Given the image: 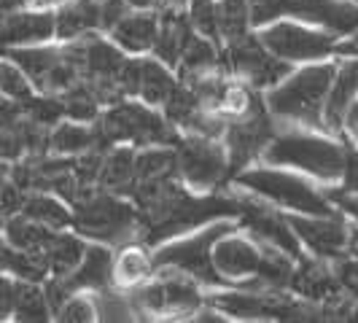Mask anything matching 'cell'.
I'll use <instances>...</instances> for the list:
<instances>
[{"mask_svg":"<svg viewBox=\"0 0 358 323\" xmlns=\"http://www.w3.org/2000/svg\"><path fill=\"white\" fill-rule=\"evenodd\" d=\"M345 157H348V145L337 143L329 132L294 124L286 129L275 127V135L269 138L259 159L264 164L296 170L323 183H334L342 178Z\"/></svg>","mask_w":358,"mask_h":323,"instance_id":"obj_1","label":"cell"},{"mask_svg":"<svg viewBox=\"0 0 358 323\" xmlns=\"http://www.w3.org/2000/svg\"><path fill=\"white\" fill-rule=\"evenodd\" d=\"M337 76V62H305L264 94L272 119L323 132V106Z\"/></svg>","mask_w":358,"mask_h":323,"instance_id":"obj_2","label":"cell"},{"mask_svg":"<svg viewBox=\"0 0 358 323\" xmlns=\"http://www.w3.org/2000/svg\"><path fill=\"white\" fill-rule=\"evenodd\" d=\"M234 183L243 186L248 194L264 199L286 213L334 215L340 210V208H334L329 194L315 189L302 173L288 170V167H275V164L245 167L234 175Z\"/></svg>","mask_w":358,"mask_h":323,"instance_id":"obj_3","label":"cell"},{"mask_svg":"<svg viewBox=\"0 0 358 323\" xmlns=\"http://www.w3.org/2000/svg\"><path fill=\"white\" fill-rule=\"evenodd\" d=\"M97 138L108 145L127 143L132 148H143V145H176L178 141V129L167 122V116L159 108L145 106L143 100H119L113 106H108L97 122Z\"/></svg>","mask_w":358,"mask_h":323,"instance_id":"obj_4","label":"cell"},{"mask_svg":"<svg viewBox=\"0 0 358 323\" xmlns=\"http://www.w3.org/2000/svg\"><path fill=\"white\" fill-rule=\"evenodd\" d=\"M73 229L92 243H129L141 237V208L124 194L100 189L73 205Z\"/></svg>","mask_w":358,"mask_h":323,"instance_id":"obj_5","label":"cell"},{"mask_svg":"<svg viewBox=\"0 0 358 323\" xmlns=\"http://www.w3.org/2000/svg\"><path fill=\"white\" fill-rule=\"evenodd\" d=\"M237 224H227L224 218L210 221L205 227H199L194 234L183 237V240H167L159 251L151 253V264L157 269H176L189 278H194L199 286L210 288H232L213 267V243L227 232H232Z\"/></svg>","mask_w":358,"mask_h":323,"instance_id":"obj_6","label":"cell"},{"mask_svg":"<svg viewBox=\"0 0 358 323\" xmlns=\"http://www.w3.org/2000/svg\"><path fill=\"white\" fill-rule=\"evenodd\" d=\"M259 41L267 46V52L286 59L291 65H305V62H318L337 52V41L323 27H313L296 19H275L264 27H259Z\"/></svg>","mask_w":358,"mask_h":323,"instance_id":"obj_7","label":"cell"},{"mask_svg":"<svg viewBox=\"0 0 358 323\" xmlns=\"http://www.w3.org/2000/svg\"><path fill=\"white\" fill-rule=\"evenodd\" d=\"M272 135H275L272 113L267 110L264 100H256L253 94L243 113L229 116L221 135V143L227 148V159H229V175H237L240 170L251 167V162L262 157Z\"/></svg>","mask_w":358,"mask_h":323,"instance_id":"obj_8","label":"cell"},{"mask_svg":"<svg viewBox=\"0 0 358 323\" xmlns=\"http://www.w3.org/2000/svg\"><path fill=\"white\" fill-rule=\"evenodd\" d=\"M176 154H178V178L192 192L215 189L229 175V159L221 138L189 132L180 143H176Z\"/></svg>","mask_w":358,"mask_h":323,"instance_id":"obj_9","label":"cell"},{"mask_svg":"<svg viewBox=\"0 0 358 323\" xmlns=\"http://www.w3.org/2000/svg\"><path fill=\"white\" fill-rule=\"evenodd\" d=\"M227 68L240 81H245L251 89H272L278 81H283L294 65L267 52V46L259 41V36L245 33L232 43H227Z\"/></svg>","mask_w":358,"mask_h":323,"instance_id":"obj_10","label":"cell"},{"mask_svg":"<svg viewBox=\"0 0 358 323\" xmlns=\"http://www.w3.org/2000/svg\"><path fill=\"white\" fill-rule=\"evenodd\" d=\"M286 218L296 240L302 243V248H307L313 256L329 259V261L342 259L348 245V229H350V218L342 210H337L334 215L286 213Z\"/></svg>","mask_w":358,"mask_h":323,"instance_id":"obj_11","label":"cell"},{"mask_svg":"<svg viewBox=\"0 0 358 323\" xmlns=\"http://www.w3.org/2000/svg\"><path fill=\"white\" fill-rule=\"evenodd\" d=\"M240 202V227L248 229L251 234H256L259 240H264L269 245H275L278 251H283L286 256H291L294 261L302 256V243L296 240L294 229L288 227L286 213H280L278 208H272L269 202L259 197H237Z\"/></svg>","mask_w":358,"mask_h":323,"instance_id":"obj_12","label":"cell"},{"mask_svg":"<svg viewBox=\"0 0 358 323\" xmlns=\"http://www.w3.org/2000/svg\"><path fill=\"white\" fill-rule=\"evenodd\" d=\"M280 17L323 27L337 38L358 30V6L353 0H280Z\"/></svg>","mask_w":358,"mask_h":323,"instance_id":"obj_13","label":"cell"},{"mask_svg":"<svg viewBox=\"0 0 358 323\" xmlns=\"http://www.w3.org/2000/svg\"><path fill=\"white\" fill-rule=\"evenodd\" d=\"M54 38V8H17L0 19V49L38 46Z\"/></svg>","mask_w":358,"mask_h":323,"instance_id":"obj_14","label":"cell"},{"mask_svg":"<svg viewBox=\"0 0 358 323\" xmlns=\"http://www.w3.org/2000/svg\"><path fill=\"white\" fill-rule=\"evenodd\" d=\"M110 283H113V256L106 243H92V240H87V251L81 256L78 267L68 278L59 280V286L65 288L68 296L76 291L97 294V291H106Z\"/></svg>","mask_w":358,"mask_h":323,"instance_id":"obj_15","label":"cell"},{"mask_svg":"<svg viewBox=\"0 0 358 323\" xmlns=\"http://www.w3.org/2000/svg\"><path fill=\"white\" fill-rule=\"evenodd\" d=\"M192 38H194V27L189 24L186 8H162L159 30H157V41L151 52L167 68H178L180 54Z\"/></svg>","mask_w":358,"mask_h":323,"instance_id":"obj_16","label":"cell"},{"mask_svg":"<svg viewBox=\"0 0 358 323\" xmlns=\"http://www.w3.org/2000/svg\"><path fill=\"white\" fill-rule=\"evenodd\" d=\"M157 30H159V14L129 8L124 17L108 30V36H110V41H113L122 52L145 54L154 49Z\"/></svg>","mask_w":358,"mask_h":323,"instance_id":"obj_17","label":"cell"},{"mask_svg":"<svg viewBox=\"0 0 358 323\" xmlns=\"http://www.w3.org/2000/svg\"><path fill=\"white\" fill-rule=\"evenodd\" d=\"M100 30L97 0H65L54 8V38L68 43L78 38L94 36Z\"/></svg>","mask_w":358,"mask_h":323,"instance_id":"obj_18","label":"cell"},{"mask_svg":"<svg viewBox=\"0 0 358 323\" xmlns=\"http://www.w3.org/2000/svg\"><path fill=\"white\" fill-rule=\"evenodd\" d=\"M87 251V240L78 232H65V229H57L52 232L49 243L43 245V259H46V267H49V278H68L73 269L78 267L81 256Z\"/></svg>","mask_w":358,"mask_h":323,"instance_id":"obj_19","label":"cell"},{"mask_svg":"<svg viewBox=\"0 0 358 323\" xmlns=\"http://www.w3.org/2000/svg\"><path fill=\"white\" fill-rule=\"evenodd\" d=\"M97 186L106 189V192H113V194L129 197V192L135 186V148L132 145L119 143L103 154V167H100Z\"/></svg>","mask_w":358,"mask_h":323,"instance_id":"obj_20","label":"cell"},{"mask_svg":"<svg viewBox=\"0 0 358 323\" xmlns=\"http://www.w3.org/2000/svg\"><path fill=\"white\" fill-rule=\"evenodd\" d=\"M97 143H100L97 129L90 122L62 119L49 129V154L54 157H78L84 151L97 148Z\"/></svg>","mask_w":358,"mask_h":323,"instance_id":"obj_21","label":"cell"},{"mask_svg":"<svg viewBox=\"0 0 358 323\" xmlns=\"http://www.w3.org/2000/svg\"><path fill=\"white\" fill-rule=\"evenodd\" d=\"M178 89V78L173 76V68H167L157 57H141V87L138 97L145 106L164 108V103Z\"/></svg>","mask_w":358,"mask_h":323,"instance_id":"obj_22","label":"cell"},{"mask_svg":"<svg viewBox=\"0 0 358 323\" xmlns=\"http://www.w3.org/2000/svg\"><path fill=\"white\" fill-rule=\"evenodd\" d=\"M19 213H24L27 218H33L38 224L49 227V229H71L73 227V210L68 208V202L62 197H57L54 192H36L27 194Z\"/></svg>","mask_w":358,"mask_h":323,"instance_id":"obj_23","label":"cell"},{"mask_svg":"<svg viewBox=\"0 0 358 323\" xmlns=\"http://www.w3.org/2000/svg\"><path fill=\"white\" fill-rule=\"evenodd\" d=\"M159 178H178L176 145H143L135 151V183Z\"/></svg>","mask_w":358,"mask_h":323,"instance_id":"obj_24","label":"cell"},{"mask_svg":"<svg viewBox=\"0 0 358 323\" xmlns=\"http://www.w3.org/2000/svg\"><path fill=\"white\" fill-rule=\"evenodd\" d=\"M3 229H6L8 245L17 248V251H43V245L49 243L52 232H57V229H49V227L38 224L33 218H27L24 213L8 215Z\"/></svg>","mask_w":358,"mask_h":323,"instance_id":"obj_25","label":"cell"},{"mask_svg":"<svg viewBox=\"0 0 358 323\" xmlns=\"http://www.w3.org/2000/svg\"><path fill=\"white\" fill-rule=\"evenodd\" d=\"M52 315V307L46 299L43 283L36 280H19L17 278V299H14V318L17 321H46Z\"/></svg>","mask_w":358,"mask_h":323,"instance_id":"obj_26","label":"cell"},{"mask_svg":"<svg viewBox=\"0 0 358 323\" xmlns=\"http://www.w3.org/2000/svg\"><path fill=\"white\" fill-rule=\"evenodd\" d=\"M154 275V264L151 256L143 253L141 248H124L122 256L113 261V280L124 288H135L145 283Z\"/></svg>","mask_w":358,"mask_h":323,"instance_id":"obj_27","label":"cell"},{"mask_svg":"<svg viewBox=\"0 0 358 323\" xmlns=\"http://www.w3.org/2000/svg\"><path fill=\"white\" fill-rule=\"evenodd\" d=\"M251 30L253 24L248 0H218V33L224 43H232Z\"/></svg>","mask_w":358,"mask_h":323,"instance_id":"obj_28","label":"cell"},{"mask_svg":"<svg viewBox=\"0 0 358 323\" xmlns=\"http://www.w3.org/2000/svg\"><path fill=\"white\" fill-rule=\"evenodd\" d=\"M33 94H36V87H33L30 76L22 71L14 59L3 57L0 59V97H6L11 103H22V100H27Z\"/></svg>","mask_w":358,"mask_h":323,"instance_id":"obj_29","label":"cell"},{"mask_svg":"<svg viewBox=\"0 0 358 323\" xmlns=\"http://www.w3.org/2000/svg\"><path fill=\"white\" fill-rule=\"evenodd\" d=\"M186 17L194 33L202 38H210L213 43H221L218 33V0H189L186 3Z\"/></svg>","mask_w":358,"mask_h":323,"instance_id":"obj_30","label":"cell"},{"mask_svg":"<svg viewBox=\"0 0 358 323\" xmlns=\"http://www.w3.org/2000/svg\"><path fill=\"white\" fill-rule=\"evenodd\" d=\"M54 315H57V321H94L97 318L94 296L87 291H76L59 305V310Z\"/></svg>","mask_w":358,"mask_h":323,"instance_id":"obj_31","label":"cell"},{"mask_svg":"<svg viewBox=\"0 0 358 323\" xmlns=\"http://www.w3.org/2000/svg\"><path fill=\"white\" fill-rule=\"evenodd\" d=\"M248 8H251V24L256 30L280 19V0H248Z\"/></svg>","mask_w":358,"mask_h":323,"instance_id":"obj_32","label":"cell"},{"mask_svg":"<svg viewBox=\"0 0 358 323\" xmlns=\"http://www.w3.org/2000/svg\"><path fill=\"white\" fill-rule=\"evenodd\" d=\"M334 272H337L342 291L358 299V259H337Z\"/></svg>","mask_w":358,"mask_h":323,"instance_id":"obj_33","label":"cell"},{"mask_svg":"<svg viewBox=\"0 0 358 323\" xmlns=\"http://www.w3.org/2000/svg\"><path fill=\"white\" fill-rule=\"evenodd\" d=\"M342 194H358V148L348 145V157H345V170H342Z\"/></svg>","mask_w":358,"mask_h":323,"instance_id":"obj_34","label":"cell"},{"mask_svg":"<svg viewBox=\"0 0 358 323\" xmlns=\"http://www.w3.org/2000/svg\"><path fill=\"white\" fill-rule=\"evenodd\" d=\"M14 299H17V278L0 272V321L14 315Z\"/></svg>","mask_w":358,"mask_h":323,"instance_id":"obj_35","label":"cell"},{"mask_svg":"<svg viewBox=\"0 0 358 323\" xmlns=\"http://www.w3.org/2000/svg\"><path fill=\"white\" fill-rule=\"evenodd\" d=\"M342 141H348L350 145L358 148V97L348 106L345 116H342V132H340Z\"/></svg>","mask_w":358,"mask_h":323,"instance_id":"obj_36","label":"cell"},{"mask_svg":"<svg viewBox=\"0 0 358 323\" xmlns=\"http://www.w3.org/2000/svg\"><path fill=\"white\" fill-rule=\"evenodd\" d=\"M331 199L337 202V208H340L348 218L358 221V194H342V192H337V194H331Z\"/></svg>","mask_w":358,"mask_h":323,"instance_id":"obj_37","label":"cell"},{"mask_svg":"<svg viewBox=\"0 0 358 323\" xmlns=\"http://www.w3.org/2000/svg\"><path fill=\"white\" fill-rule=\"evenodd\" d=\"M345 253L350 259H358V221L350 218V229H348V245H345Z\"/></svg>","mask_w":358,"mask_h":323,"instance_id":"obj_38","label":"cell"},{"mask_svg":"<svg viewBox=\"0 0 358 323\" xmlns=\"http://www.w3.org/2000/svg\"><path fill=\"white\" fill-rule=\"evenodd\" d=\"M127 6L138 11H154V8H162V0H127Z\"/></svg>","mask_w":358,"mask_h":323,"instance_id":"obj_39","label":"cell"},{"mask_svg":"<svg viewBox=\"0 0 358 323\" xmlns=\"http://www.w3.org/2000/svg\"><path fill=\"white\" fill-rule=\"evenodd\" d=\"M189 0H162V8H186Z\"/></svg>","mask_w":358,"mask_h":323,"instance_id":"obj_40","label":"cell"},{"mask_svg":"<svg viewBox=\"0 0 358 323\" xmlns=\"http://www.w3.org/2000/svg\"><path fill=\"white\" fill-rule=\"evenodd\" d=\"M353 3H356V6H358V0H353Z\"/></svg>","mask_w":358,"mask_h":323,"instance_id":"obj_41","label":"cell"}]
</instances>
